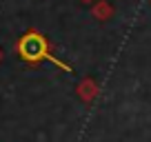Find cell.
I'll return each mask as SVG.
<instances>
[{
    "label": "cell",
    "instance_id": "6da1fadb",
    "mask_svg": "<svg viewBox=\"0 0 151 142\" xmlns=\"http://www.w3.org/2000/svg\"><path fill=\"white\" fill-rule=\"evenodd\" d=\"M18 51L24 60H38V58L47 56V44H45V40L38 33H29V36H24L20 40Z\"/></svg>",
    "mask_w": 151,
    "mask_h": 142
}]
</instances>
